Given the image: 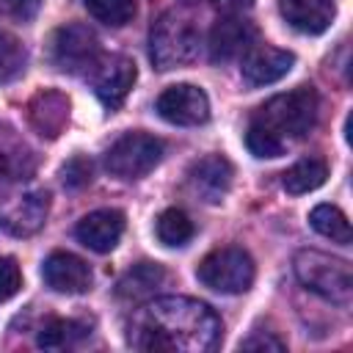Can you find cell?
<instances>
[{
    "instance_id": "cell-24",
    "label": "cell",
    "mask_w": 353,
    "mask_h": 353,
    "mask_svg": "<svg viewBox=\"0 0 353 353\" xmlns=\"http://www.w3.org/2000/svg\"><path fill=\"white\" fill-rule=\"evenodd\" d=\"M85 8L94 19L105 22V25H113V28H121L127 22H132L135 17V0H85Z\"/></svg>"
},
{
    "instance_id": "cell-29",
    "label": "cell",
    "mask_w": 353,
    "mask_h": 353,
    "mask_svg": "<svg viewBox=\"0 0 353 353\" xmlns=\"http://www.w3.org/2000/svg\"><path fill=\"white\" fill-rule=\"evenodd\" d=\"M240 350H284V342L279 336H273L270 331H254L251 336H245L240 342Z\"/></svg>"
},
{
    "instance_id": "cell-18",
    "label": "cell",
    "mask_w": 353,
    "mask_h": 353,
    "mask_svg": "<svg viewBox=\"0 0 353 353\" xmlns=\"http://www.w3.org/2000/svg\"><path fill=\"white\" fill-rule=\"evenodd\" d=\"M281 17L301 33H323L334 19V0H279Z\"/></svg>"
},
{
    "instance_id": "cell-13",
    "label": "cell",
    "mask_w": 353,
    "mask_h": 353,
    "mask_svg": "<svg viewBox=\"0 0 353 353\" xmlns=\"http://www.w3.org/2000/svg\"><path fill=\"white\" fill-rule=\"evenodd\" d=\"M41 276L47 281L50 290L55 292H63V295H80L91 287V270L88 265L69 254V251H55L44 259V268H41Z\"/></svg>"
},
{
    "instance_id": "cell-27",
    "label": "cell",
    "mask_w": 353,
    "mask_h": 353,
    "mask_svg": "<svg viewBox=\"0 0 353 353\" xmlns=\"http://www.w3.org/2000/svg\"><path fill=\"white\" fill-rule=\"evenodd\" d=\"M61 179H63L66 188H83V185H88L91 182V160L83 157V154H74L61 168Z\"/></svg>"
},
{
    "instance_id": "cell-20",
    "label": "cell",
    "mask_w": 353,
    "mask_h": 353,
    "mask_svg": "<svg viewBox=\"0 0 353 353\" xmlns=\"http://www.w3.org/2000/svg\"><path fill=\"white\" fill-rule=\"evenodd\" d=\"M328 176V165L325 160L320 157H303L298 160L295 165H290L284 174H281V185L287 193L292 196H301V193H309L314 188H320Z\"/></svg>"
},
{
    "instance_id": "cell-5",
    "label": "cell",
    "mask_w": 353,
    "mask_h": 353,
    "mask_svg": "<svg viewBox=\"0 0 353 353\" xmlns=\"http://www.w3.org/2000/svg\"><path fill=\"white\" fill-rule=\"evenodd\" d=\"M254 273H256V268H254V259L248 256V251L234 248V245L207 254L196 268L199 281L223 295L245 292L254 284Z\"/></svg>"
},
{
    "instance_id": "cell-30",
    "label": "cell",
    "mask_w": 353,
    "mask_h": 353,
    "mask_svg": "<svg viewBox=\"0 0 353 353\" xmlns=\"http://www.w3.org/2000/svg\"><path fill=\"white\" fill-rule=\"evenodd\" d=\"M221 14H243L251 8V0H212Z\"/></svg>"
},
{
    "instance_id": "cell-6",
    "label": "cell",
    "mask_w": 353,
    "mask_h": 353,
    "mask_svg": "<svg viewBox=\"0 0 353 353\" xmlns=\"http://www.w3.org/2000/svg\"><path fill=\"white\" fill-rule=\"evenodd\" d=\"M163 157V143L146 132H124L105 152V168L121 179L146 176Z\"/></svg>"
},
{
    "instance_id": "cell-12",
    "label": "cell",
    "mask_w": 353,
    "mask_h": 353,
    "mask_svg": "<svg viewBox=\"0 0 353 353\" xmlns=\"http://www.w3.org/2000/svg\"><path fill=\"white\" fill-rule=\"evenodd\" d=\"M47 210H50V196L44 190H30V193L14 199L0 212V226L14 237L36 234L47 221Z\"/></svg>"
},
{
    "instance_id": "cell-23",
    "label": "cell",
    "mask_w": 353,
    "mask_h": 353,
    "mask_svg": "<svg viewBox=\"0 0 353 353\" xmlns=\"http://www.w3.org/2000/svg\"><path fill=\"white\" fill-rule=\"evenodd\" d=\"M157 237L165 245H185L193 237V221L176 207L163 210L157 218Z\"/></svg>"
},
{
    "instance_id": "cell-10",
    "label": "cell",
    "mask_w": 353,
    "mask_h": 353,
    "mask_svg": "<svg viewBox=\"0 0 353 353\" xmlns=\"http://www.w3.org/2000/svg\"><path fill=\"white\" fill-rule=\"evenodd\" d=\"M232 179H234V168L223 154H207L188 168V188L204 204L223 201L232 188Z\"/></svg>"
},
{
    "instance_id": "cell-15",
    "label": "cell",
    "mask_w": 353,
    "mask_h": 353,
    "mask_svg": "<svg viewBox=\"0 0 353 353\" xmlns=\"http://www.w3.org/2000/svg\"><path fill=\"white\" fill-rule=\"evenodd\" d=\"M121 232H124V215L119 210H94L74 229L77 240L97 254L113 251L116 243L121 240Z\"/></svg>"
},
{
    "instance_id": "cell-22",
    "label": "cell",
    "mask_w": 353,
    "mask_h": 353,
    "mask_svg": "<svg viewBox=\"0 0 353 353\" xmlns=\"http://www.w3.org/2000/svg\"><path fill=\"white\" fill-rule=\"evenodd\" d=\"M309 223H312L314 232H320L323 237H328V240H334L339 245H347L350 237H353L345 212L339 207H334V204H317L312 210V215H309Z\"/></svg>"
},
{
    "instance_id": "cell-11",
    "label": "cell",
    "mask_w": 353,
    "mask_h": 353,
    "mask_svg": "<svg viewBox=\"0 0 353 353\" xmlns=\"http://www.w3.org/2000/svg\"><path fill=\"white\" fill-rule=\"evenodd\" d=\"M256 41V28L243 14H223L212 33H210V58L212 61H232L248 52Z\"/></svg>"
},
{
    "instance_id": "cell-4",
    "label": "cell",
    "mask_w": 353,
    "mask_h": 353,
    "mask_svg": "<svg viewBox=\"0 0 353 353\" xmlns=\"http://www.w3.org/2000/svg\"><path fill=\"white\" fill-rule=\"evenodd\" d=\"M295 276L298 281L312 290L314 295L347 306L353 298V270L345 259L314 251V248H303L295 254Z\"/></svg>"
},
{
    "instance_id": "cell-1",
    "label": "cell",
    "mask_w": 353,
    "mask_h": 353,
    "mask_svg": "<svg viewBox=\"0 0 353 353\" xmlns=\"http://www.w3.org/2000/svg\"><path fill=\"white\" fill-rule=\"evenodd\" d=\"M221 317L185 295L154 298L127 323V342L143 353H210L221 342Z\"/></svg>"
},
{
    "instance_id": "cell-3",
    "label": "cell",
    "mask_w": 353,
    "mask_h": 353,
    "mask_svg": "<svg viewBox=\"0 0 353 353\" xmlns=\"http://www.w3.org/2000/svg\"><path fill=\"white\" fill-rule=\"evenodd\" d=\"M199 44H201V30L196 19L176 8L160 14V19L152 25V33H149L152 63L163 72L190 63L199 55Z\"/></svg>"
},
{
    "instance_id": "cell-17",
    "label": "cell",
    "mask_w": 353,
    "mask_h": 353,
    "mask_svg": "<svg viewBox=\"0 0 353 353\" xmlns=\"http://www.w3.org/2000/svg\"><path fill=\"white\" fill-rule=\"evenodd\" d=\"M28 119L44 138H58L69 121V99L61 91H39L28 102Z\"/></svg>"
},
{
    "instance_id": "cell-28",
    "label": "cell",
    "mask_w": 353,
    "mask_h": 353,
    "mask_svg": "<svg viewBox=\"0 0 353 353\" xmlns=\"http://www.w3.org/2000/svg\"><path fill=\"white\" fill-rule=\"evenodd\" d=\"M41 8V0H0V17L14 22H30Z\"/></svg>"
},
{
    "instance_id": "cell-14",
    "label": "cell",
    "mask_w": 353,
    "mask_h": 353,
    "mask_svg": "<svg viewBox=\"0 0 353 353\" xmlns=\"http://www.w3.org/2000/svg\"><path fill=\"white\" fill-rule=\"evenodd\" d=\"M295 63V55L287 52V50H279V47H251L243 58V80L248 85H268V83H276L281 80Z\"/></svg>"
},
{
    "instance_id": "cell-19",
    "label": "cell",
    "mask_w": 353,
    "mask_h": 353,
    "mask_svg": "<svg viewBox=\"0 0 353 353\" xmlns=\"http://www.w3.org/2000/svg\"><path fill=\"white\" fill-rule=\"evenodd\" d=\"M165 281V270L157 262H138L132 265L116 284V295L121 301H143L154 295V290Z\"/></svg>"
},
{
    "instance_id": "cell-2",
    "label": "cell",
    "mask_w": 353,
    "mask_h": 353,
    "mask_svg": "<svg viewBox=\"0 0 353 353\" xmlns=\"http://www.w3.org/2000/svg\"><path fill=\"white\" fill-rule=\"evenodd\" d=\"M320 113V99L312 85H298L287 94L268 99L251 116L245 146L256 157H279L287 143L306 138Z\"/></svg>"
},
{
    "instance_id": "cell-26",
    "label": "cell",
    "mask_w": 353,
    "mask_h": 353,
    "mask_svg": "<svg viewBox=\"0 0 353 353\" xmlns=\"http://www.w3.org/2000/svg\"><path fill=\"white\" fill-rule=\"evenodd\" d=\"M22 287V273L14 256H0V303L14 298Z\"/></svg>"
},
{
    "instance_id": "cell-8",
    "label": "cell",
    "mask_w": 353,
    "mask_h": 353,
    "mask_svg": "<svg viewBox=\"0 0 353 353\" xmlns=\"http://www.w3.org/2000/svg\"><path fill=\"white\" fill-rule=\"evenodd\" d=\"M88 74H91V85H94L99 102L105 108L116 110L127 99V94H130V88L138 77V69L124 55H108V58L99 55V61L91 66Z\"/></svg>"
},
{
    "instance_id": "cell-25",
    "label": "cell",
    "mask_w": 353,
    "mask_h": 353,
    "mask_svg": "<svg viewBox=\"0 0 353 353\" xmlns=\"http://www.w3.org/2000/svg\"><path fill=\"white\" fill-rule=\"evenodd\" d=\"M25 47L6 30H0V83H8L25 72Z\"/></svg>"
},
{
    "instance_id": "cell-7",
    "label": "cell",
    "mask_w": 353,
    "mask_h": 353,
    "mask_svg": "<svg viewBox=\"0 0 353 353\" xmlns=\"http://www.w3.org/2000/svg\"><path fill=\"white\" fill-rule=\"evenodd\" d=\"M99 61V39L88 25L69 22L55 30L52 36V63L61 72L80 74L91 72V66Z\"/></svg>"
},
{
    "instance_id": "cell-21",
    "label": "cell",
    "mask_w": 353,
    "mask_h": 353,
    "mask_svg": "<svg viewBox=\"0 0 353 353\" xmlns=\"http://www.w3.org/2000/svg\"><path fill=\"white\" fill-rule=\"evenodd\" d=\"M83 336H88V325L85 323H77V320H50L41 325L39 331V345L47 347V350H66V347H74Z\"/></svg>"
},
{
    "instance_id": "cell-16",
    "label": "cell",
    "mask_w": 353,
    "mask_h": 353,
    "mask_svg": "<svg viewBox=\"0 0 353 353\" xmlns=\"http://www.w3.org/2000/svg\"><path fill=\"white\" fill-rule=\"evenodd\" d=\"M33 171H36L33 149L22 141V135L11 124L0 121V179L19 182L33 176Z\"/></svg>"
},
{
    "instance_id": "cell-9",
    "label": "cell",
    "mask_w": 353,
    "mask_h": 353,
    "mask_svg": "<svg viewBox=\"0 0 353 353\" xmlns=\"http://www.w3.org/2000/svg\"><path fill=\"white\" fill-rule=\"evenodd\" d=\"M157 113L168 124L196 127V124H204L210 119V99L199 85L179 83V85L165 88L157 97Z\"/></svg>"
}]
</instances>
